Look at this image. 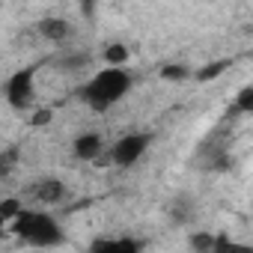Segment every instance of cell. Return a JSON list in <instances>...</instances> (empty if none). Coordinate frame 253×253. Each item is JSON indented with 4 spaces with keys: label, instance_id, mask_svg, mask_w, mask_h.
<instances>
[{
    "label": "cell",
    "instance_id": "obj_1",
    "mask_svg": "<svg viewBox=\"0 0 253 253\" xmlns=\"http://www.w3.org/2000/svg\"><path fill=\"white\" fill-rule=\"evenodd\" d=\"M131 75L125 72V69H101V72H95L84 86H81V98H84V104H89L92 110H98V113H104V110H110L113 104H119L125 95H128V89H131Z\"/></svg>",
    "mask_w": 253,
    "mask_h": 253
},
{
    "label": "cell",
    "instance_id": "obj_2",
    "mask_svg": "<svg viewBox=\"0 0 253 253\" xmlns=\"http://www.w3.org/2000/svg\"><path fill=\"white\" fill-rule=\"evenodd\" d=\"M9 226H12V232H15L24 244H30V247H57V244L66 241L60 223H57L51 214L39 211V209H21Z\"/></svg>",
    "mask_w": 253,
    "mask_h": 253
},
{
    "label": "cell",
    "instance_id": "obj_3",
    "mask_svg": "<svg viewBox=\"0 0 253 253\" xmlns=\"http://www.w3.org/2000/svg\"><path fill=\"white\" fill-rule=\"evenodd\" d=\"M3 95H6V104L12 110H27L36 101V69L27 66V69L12 72L6 86H3Z\"/></svg>",
    "mask_w": 253,
    "mask_h": 253
},
{
    "label": "cell",
    "instance_id": "obj_4",
    "mask_svg": "<svg viewBox=\"0 0 253 253\" xmlns=\"http://www.w3.org/2000/svg\"><path fill=\"white\" fill-rule=\"evenodd\" d=\"M149 143H152V134H143V131L125 134V137H119V140L110 146V161L119 164V167H134V164L146 155Z\"/></svg>",
    "mask_w": 253,
    "mask_h": 253
},
{
    "label": "cell",
    "instance_id": "obj_5",
    "mask_svg": "<svg viewBox=\"0 0 253 253\" xmlns=\"http://www.w3.org/2000/svg\"><path fill=\"white\" fill-rule=\"evenodd\" d=\"M24 191H27V197H30V200L45 203V206H57V203L66 197V185H63L60 179H54V176H45V179L30 182Z\"/></svg>",
    "mask_w": 253,
    "mask_h": 253
},
{
    "label": "cell",
    "instance_id": "obj_6",
    "mask_svg": "<svg viewBox=\"0 0 253 253\" xmlns=\"http://www.w3.org/2000/svg\"><path fill=\"white\" fill-rule=\"evenodd\" d=\"M72 149H75V158H78V161H95V158L104 152V140H101V134L86 131V134H78V137H75Z\"/></svg>",
    "mask_w": 253,
    "mask_h": 253
},
{
    "label": "cell",
    "instance_id": "obj_7",
    "mask_svg": "<svg viewBox=\"0 0 253 253\" xmlns=\"http://www.w3.org/2000/svg\"><path fill=\"white\" fill-rule=\"evenodd\" d=\"M89 253H140V241L137 238H95L89 244Z\"/></svg>",
    "mask_w": 253,
    "mask_h": 253
},
{
    "label": "cell",
    "instance_id": "obj_8",
    "mask_svg": "<svg viewBox=\"0 0 253 253\" xmlns=\"http://www.w3.org/2000/svg\"><path fill=\"white\" fill-rule=\"evenodd\" d=\"M36 30H39V36H45L48 42H66V39L72 36V24H69L66 18H42V21L36 24Z\"/></svg>",
    "mask_w": 253,
    "mask_h": 253
},
{
    "label": "cell",
    "instance_id": "obj_9",
    "mask_svg": "<svg viewBox=\"0 0 253 253\" xmlns=\"http://www.w3.org/2000/svg\"><path fill=\"white\" fill-rule=\"evenodd\" d=\"M209 253H253V247L250 244H241V241H235V238H229V235H214L211 238V250Z\"/></svg>",
    "mask_w": 253,
    "mask_h": 253
},
{
    "label": "cell",
    "instance_id": "obj_10",
    "mask_svg": "<svg viewBox=\"0 0 253 253\" xmlns=\"http://www.w3.org/2000/svg\"><path fill=\"white\" fill-rule=\"evenodd\" d=\"M18 158H21V149H18V146H6L3 152H0V182H3L6 176H12Z\"/></svg>",
    "mask_w": 253,
    "mask_h": 253
},
{
    "label": "cell",
    "instance_id": "obj_11",
    "mask_svg": "<svg viewBox=\"0 0 253 253\" xmlns=\"http://www.w3.org/2000/svg\"><path fill=\"white\" fill-rule=\"evenodd\" d=\"M104 60H107V66L110 69H122V63L125 60H128V48H125V45H107L104 48Z\"/></svg>",
    "mask_w": 253,
    "mask_h": 253
},
{
    "label": "cell",
    "instance_id": "obj_12",
    "mask_svg": "<svg viewBox=\"0 0 253 253\" xmlns=\"http://www.w3.org/2000/svg\"><path fill=\"white\" fill-rule=\"evenodd\" d=\"M223 69H229V60H220V63H211V66H203L197 72V81H214L223 75Z\"/></svg>",
    "mask_w": 253,
    "mask_h": 253
},
{
    "label": "cell",
    "instance_id": "obj_13",
    "mask_svg": "<svg viewBox=\"0 0 253 253\" xmlns=\"http://www.w3.org/2000/svg\"><path fill=\"white\" fill-rule=\"evenodd\" d=\"M235 110H241V113H253V89H250V86H244V89L235 95Z\"/></svg>",
    "mask_w": 253,
    "mask_h": 253
},
{
    "label": "cell",
    "instance_id": "obj_14",
    "mask_svg": "<svg viewBox=\"0 0 253 253\" xmlns=\"http://www.w3.org/2000/svg\"><path fill=\"white\" fill-rule=\"evenodd\" d=\"M211 238H214V235H209V232H197V235L191 238V244H194L197 253H209V250H211Z\"/></svg>",
    "mask_w": 253,
    "mask_h": 253
},
{
    "label": "cell",
    "instance_id": "obj_15",
    "mask_svg": "<svg viewBox=\"0 0 253 253\" xmlns=\"http://www.w3.org/2000/svg\"><path fill=\"white\" fill-rule=\"evenodd\" d=\"M161 75H164L167 81H185V78H188V69H185V66H164Z\"/></svg>",
    "mask_w": 253,
    "mask_h": 253
},
{
    "label": "cell",
    "instance_id": "obj_16",
    "mask_svg": "<svg viewBox=\"0 0 253 253\" xmlns=\"http://www.w3.org/2000/svg\"><path fill=\"white\" fill-rule=\"evenodd\" d=\"M86 63H89V54H78V57H69L63 66H66V69H81V66H86Z\"/></svg>",
    "mask_w": 253,
    "mask_h": 253
},
{
    "label": "cell",
    "instance_id": "obj_17",
    "mask_svg": "<svg viewBox=\"0 0 253 253\" xmlns=\"http://www.w3.org/2000/svg\"><path fill=\"white\" fill-rule=\"evenodd\" d=\"M48 119H51V110H39V113L33 116V125H45Z\"/></svg>",
    "mask_w": 253,
    "mask_h": 253
},
{
    "label": "cell",
    "instance_id": "obj_18",
    "mask_svg": "<svg viewBox=\"0 0 253 253\" xmlns=\"http://www.w3.org/2000/svg\"><path fill=\"white\" fill-rule=\"evenodd\" d=\"M6 223H9V220H6V214H3V206H0V229H3Z\"/></svg>",
    "mask_w": 253,
    "mask_h": 253
}]
</instances>
